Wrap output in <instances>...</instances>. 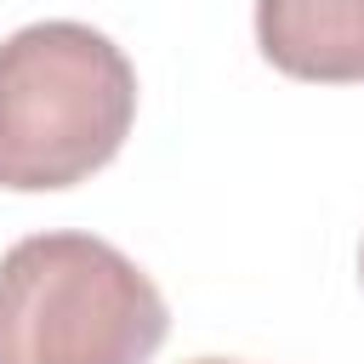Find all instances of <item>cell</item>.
<instances>
[{
    "label": "cell",
    "instance_id": "1",
    "mask_svg": "<svg viewBox=\"0 0 364 364\" xmlns=\"http://www.w3.org/2000/svg\"><path fill=\"white\" fill-rule=\"evenodd\" d=\"M136 119V68L91 23L0 40V188L51 193L102 171Z\"/></svg>",
    "mask_w": 364,
    "mask_h": 364
},
{
    "label": "cell",
    "instance_id": "2",
    "mask_svg": "<svg viewBox=\"0 0 364 364\" xmlns=\"http://www.w3.org/2000/svg\"><path fill=\"white\" fill-rule=\"evenodd\" d=\"M165 330V296L108 239L28 233L0 256V364H148Z\"/></svg>",
    "mask_w": 364,
    "mask_h": 364
},
{
    "label": "cell",
    "instance_id": "3",
    "mask_svg": "<svg viewBox=\"0 0 364 364\" xmlns=\"http://www.w3.org/2000/svg\"><path fill=\"white\" fill-rule=\"evenodd\" d=\"M262 57L313 85L364 80V0H256Z\"/></svg>",
    "mask_w": 364,
    "mask_h": 364
},
{
    "label": "cell",
    "instance_id": "4",
    "mask_svg": "<svg viewBox=\"0 0 364 364\" xmlns=\"http://www.w3.org/2000/svg\"><path fill=\"white\" fill-rule=\"evenodd\" d=\"M193 364H233V358H193Z\"/></svg>",
    "mask_w": 364,
    "mask_h": 364
},
{
    "label": "cell",
    "instance_id": "5",
    "mask_svg": "<svg viewBox=\"0 0 364 364\" xmlns=\"http://www.w3.org/2000/svg\"><path fill=\"white\" fill-rule=\"evenodd\" d=\"M358 279H364V250H358Z\"/></svg>",
    "mask_w": 364,
    "mask_h": 364
}]
</instances>
